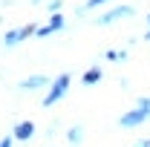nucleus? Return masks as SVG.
Wrapping results in <instances>:
<instances>
[{
	"label": "nucleus",
	"instance_id": "1",
	"mask_svg": "<svg viewBox=\"0 0 150 147\" xmlns=\"http://www.w3.org/2000/svg\"><path fill=\"white\" fill-rule=\"evenodd\" d=\"M147 118H150V98L142 95V98L136 101V110H127L118 118V124H121V127H139V124H144Z\"/></svg>",
	"mask_w": 150,
	"mask_h": 147
},
{
	"label": "nucleus",
	"instance_id": "2",
	"mask_svg": "<svg viewBox=\"0 0 150 147\" xmlns=\"http://www.w3.org/2000/svg\"><path fill=\"white\" fill-rule=\"evenodd\" d=\"M69 84H72V78H69L67 72H61L55 81L49 84L46 95H43V107H52V104H58V101H61V98H64V95L69 92Z\"/></svg>",
	"mask_w": 150,
	"mask_h": 147
},
{
	"label": "nucleus",
	"instance_id": "3",
	"mask_svg": "<svg viewBox=\"0 0 150 147\" xmlns=\"http://www.w3.org/2000/svg\"><path fill=\"white\" fill-rule=\"evenodd\" d=\"M38 32V26H18V29H6V35H3V46L6 49H15L18 43H23V40H29V37Z\"/></svg>",
	"mask_w": 150,
	"mask_h": 147
},
{
	"label": "nucleus",
	"instance_id": "4",
	"mask_svg": "<svg viewBox=\"0 0 150 147\" xmlns=\"http://www.w3.org/2000/svg\"><path fill=\"white\" fill-rule=\"evenodd\" d=\"M133 6H115V9H110V12H104V15H98L95 18V23L98 26H110V23H115V20H121V18H133Z\"/></svg>",
	"mask_w": 150,
	"mask_h": 147
},
{
	"label": "nucleus",
	"instance_id": "5",
	"mask_svg": "<svg viewBox=\"0 0 150 147\" xmlns=\"http://www.w3.org/2000/svg\"><path fill=\"white\" fill-rule=\"evenodd\" d=\"M64 26H67V20H64L61 12H58V15H49V20H46L43 26H38L35 37H49V35H55V32H61Z\"/></svg>",
	"mask_w": 150,
	"mask_h": 147
},
{
	"label": "nucleus",
	"instance_id": "6",
	"mask_svg": "<svg viewBox=\"0 0 150 147\" xmlns=\"http://www.w3.org/2000/svg\"><path fill=\"white\" fill-rule=\"evenodd\" d=\"M18 87H20V92H35V90H40V87H49V78H46V75H29V78L20 81Z\"/></svg>",
	"mask_w": 150,
	"mask_h": 147
},
{
	"label": "nucleus",
	"instance_id": "7",
	"mask_svg": "<svg viewBox=\"0 0 150 147\" xmlns=\"http://www.w3.org/2000/svg\"><path fill=\"white\" fill-rule=\"evenodd\" d=\"M12 136H15V141H29L35 136V121H20V124H15Z\"/></svg>",
	"mask_w": 150,
	"mask_h": 147
},
{
	"label": "nucleus",
	"instance_id": "8",
	"mask_svg": "<svg viewBox=\"0 0 150 147\" xmlns=\"http://www.w3.org/2000/svg\"><path fill=\"white\" fill-rule=\"evenodd\" d=\"M101 78H104V72H101V69H98V66H90V69H87V72H84V78H81V81H84V84H87V87H95V84H98V81H101Z\"/></svg>",
	"mask_w": 150,
	"mask_h": 147
},
{
	"label": "nucleus",
	"instance_id": "9",
	"mask_svg": "<svg viewBox=\"0 0 150 147\" xmlns=\"http://www.w3.org/2000/svg\"><path fill=\"white\" fill-rule=\"evenodd\" d=\"M67 141H69L72 147H78L81 141H84V127H78V124L69 127V130H67Z\"/></svg>",
	"mask_w": 150,
	"mask_h": 147
},
{
	"label": "nucleus",
	"instance_id": "10",
	"mask_svg": "<svg viewBox=\"0 0 150 147\" xmlns=\"http://www.w3.org/2000/svg\"><path fill=\"white\" fill-rule=\"evenodd\" d=\"M107 58H110V61H127V52H124V49H110Z\"/></svg>",
	"mask_w": 150,
	"mask_h": 147
},
{
	"label": "nucleus",
	"instance_id": "11",
	"mask_svg": "<svg viewBox=\"0 0 150 147\" xmlns=\"http://www.w3.org/2000/svg\"><path fill=\"white\" fill-rule=\"evenodd\" d=\"M112 0H87V9H98V6H107Z\"/></svg>",
	"mask_w": 150,
	"mask_h": 147
},
{
	"label": "nucleus",
	"instance_id": "12",
	"mask_svg": "<svg viewBox=\"0 0 150 147\" xmlns=\"http://www.w3.org/2000/svg\"><path fill=\"white\" fill-rule=\"evenodd\" d=\"M61 12V0H49V15H58Z\"/></svg>",
	"mask_w": 150,
	"mask_h": 147
},
{
	"label": "nucleus",
	"instance_id": "13",
	"mask_svg": "<svg viewBox=\"0 0 150 147\" xmlns=\"http://www.w3.org/2000/svg\"><path fill=\"white\" fill-rule=\"evenodd\" d=\"M15 144V136H6V139H0V147H12Z\"/></svg>",
	"mask_w": 150,
	"mask_h": 147
},
{
	"label": "nucleus",
	"instance_id": "14",
	"mask_svg": "<svg viewBox=\"0 0 150 147\" xmlns=\"http://www.w3.org/2000/svg\"><path fill=\"white\" fill-rule=\"evenodd\" d=\"M133 147H150V139H139V141H136Z\"/></svg>",
	"mask_w": 150,
	"mask_h": 147
},
{
	"label": "nucleus",
	"instance_id": "15",
	"mask_svg": "<svg viewBox=\"0 0 150 147\" xmlns=\"http://www.w3.org/2000/svg\"><path fill=\"white\" fill-rule=\"evenodd\" d=\"M147 26H150V15H147Z\"/></svg>",
	"mask_w": 150,
	"mask_h": 147
},
{
	"label": "nucleus",
	"instance_id": "16",
	"mask_svg": "<svg viewBox=\"0 0 150 147\" xmlns=\"http://www.w3.org/2000/svg\"><path fill=\"white\" fill-rule=\"evenodd\" d=\"M147 40H150V32H147Z\"/></svg>",
	"mask_w": 150,
	"mask_h": 147
}]
</instances>
